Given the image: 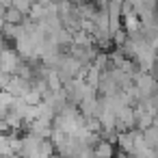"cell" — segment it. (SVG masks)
I'll list each match as a JSON object with an SVG mask.
<instances>
[{"label": "cell", "mask_w": 158, "mask_h": 158, "mask_svg": "<svg viewBox=\"0 0 158 158\" xmlns=\"http://www.w3.org/2000/svg\"><path fill=\"white\" fill-rule=\"evenodd\" d=\"M31 89H33V87H31L28 80L18 78V76H11L9 82H7V87H5V93H9L11 98H24Z\"/></svg>", "instance_id": "obj_1"}, {"label": "cell", "mask_w": 158, "mask_h": 158, "mask_svg": "<svg viewBox=\"0 0 158 158\" xmlns=\"http://www.w3.org/2000/svg\"><path fill=\"white\" fill-rule=\"evenodd\" d=\"M91 154H93V158H115L117 147H115L113 143H106V141L100 139V143L91 149Z\"/></svg>", "instance_id": "obj_2"}, {"label": "cell", "mask_w": 158, "mask_h": 158, "mask_svg": "<svg viewBox=\"0 0 158 158\" xmlns=\"http://www.w3.org/2000/svg\"><path fill=\"white\" fill-rule=\"evenodd\" d=\"M141 139H143V143H145L149 149H156V145H158V130H156V123H152L149 128H145V130L141 132Z\"/></svg>", "instance_id": "obj_3"}, {"label": "cell", "mask_w": 158, "mask_h": 158, "mask_svg": "<svg viewBox=\"0 0 158 158\" xmlns=\"http://www.w3.org/2000/svg\"><path fill=\"white\" fill-rule=\"evenodd\" d=\"M9 7H11V9H15L20 15H24V18H26V15L31 13L33 2H26V0H15V2H9Z\"/></svg>", "instance_id": "obj_4"}]
</instances>
